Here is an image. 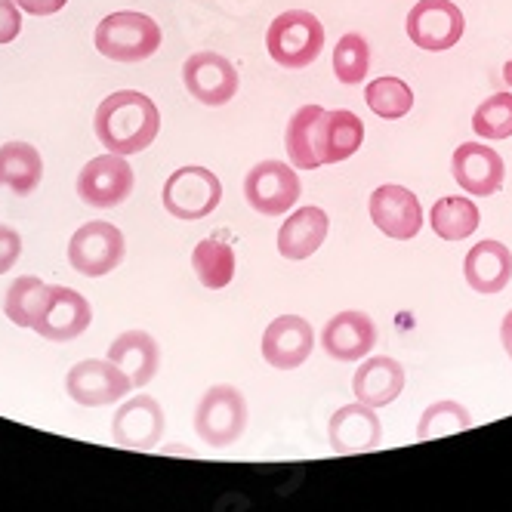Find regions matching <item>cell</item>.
Instances as JSON below:
<instances>
[{"instance_id": "obj_3", "label": "cell", "mask_w": 512, "mask_h": 512, "mask_svg": "<svg viewBox=\"0 0 512 512\" xmlns=\"http://www.w3.org/2000/svg\"><path fill=\"white\" fill-rule=\"evenodd\" d=\"M266 47L281 68H306L324 50V25L306 10H287L269 25Z\"/></svg>"}, {"instance_id": "obj_10", "label": "cell", "mask_w": 512, "mask_h": 512, "mask_svg": "<svg viewBox=\"0 0 512 512\" xmlns=\"http://www.w3.org/2000/svg\"><path fill=\"white\" fill-rule=\"evenodd\" d=\"M466 19L454 0H420L408 13V38L429 53H442L460 44Z\"/></svg>"}, {"instance_id": "obj_34", "label": "cell", "mask_w": 512, "mask_h": 512, "mask_svg": "<svg viewBox=\"0 0 512 512\" xmlns=\"http://www.w3.org/2000/svg\"><path fill=\"white\" fill-rule=\"evenodd\" d=\"M19 253H22V238L16 229L10 226H0V275L10 272L19 263Z\"/></svg>"}, {"instance_id": "obj_18", "label": "cell", "mask_w": 512, "mask_h": 512, "mask_svg": "<svg viewBox=\"0 0 512 512\" xmlns=\"http://www.w3.org/2000/svg\"><path fill=\"white\" fill-rule=\"evenodd\" d=\"M451 170H454L457 186L466 189L469 195H479V198L494 195L506 179L503 158L491 149V145H482V142H463L454 152Z\"/></svg>"}, {"instance_id": "obj_14", "label": "cell", "mask_w": 512, "mask_h": 512, "mask_svg": "<svg viewBox=\"0 0 512 512\" xmlns=\"http://www.w3.org/2000/svg\"><path fill=\"white\" fill-rule=\"evenodd\" d=\"M374 226L395 241H411L423 229V210L411 189L405 186H380L371 195Z\"/></svg>"}, {"instance_id": "obj_23", "label": "cell", "mask_w": 512, "mask_h": 512, "mask_svg": "<svg viewBox=\"0 0 512 512\" xmlns=\"http://www.w3.org/2000/svg\"><path fill=\"white\" fill-rule=\"evenodd\" d=\"M324 108L321 105H303L300 112L287 124V158L300 170H318L321 167V139H324Z\"/></svg>"}, {"instance_id": "obj_36", "label": "cell", "mask_w": 512, "mask_h": 512, "mask_svg": "<svg viewBox=\"0 0 512 512\" xmlns=\"http://www.w3.org/2000/svg\"><path fill=\"white\" fill-rule=\"evenodd\" d=\"M500 340H503V349H506V355H509V361H512V309L503 315V321H500Z\"/></svg>"}, {"instance_id": "obj_17", "label": "cell", "mask_w": 512, "mask_h": 512, "mask_svg": "<svg viewBox=\"0 0 512 512\" xmlns=\"http://www.w3.org/2000/svg\"><path fill=\"white\" fill-rule=\"evenodd\" d=\"M315 331L312 324L300 315H281L275 318L263 334V358L278 371H294L312 355Z\"/></svg>"}, {"instance_id": "obj_12", "label": "cell", "mask_w": 512, "mask_h": 512, "mask_svg": "<svg viewBox=\"0 0 512 512\" xmlns=\"http://www.w3.org/2000/svg\"><path fill=\"white\" fill-rule=\"evenodd\" d=\"M182 84L204 105H226L238 93V68L226 56L201 50L182 65Z\"/></svg>"}, {"instance_id": "obj_31", "label": "cell", "mask_w": 512, "mask_h": 512, "mask_svg": "<svg viewBox=\"0 0 512 512\" xmlns=\"http://www.w3.org/2000/svg\"><path fill=\"white\" fill-rule=\"evenodd\" d=\"M469 426H472V417L460 401H435V405H429L420 417L417 438L420 442H429V438H445V435L463 432Z\"/></svg>"}, {"instance_id": "obj_15", "label": "cell", "mask_w": 512, "mask_h": 512, "mask_svg": "<svg viewBox=\"0 0 512 512\" xmlns=\"http://www.w3.org/2000/svg\"><path fill=\"white\" fill-rule=\"evenodd\" d=\"M93 321V309L84 300V294L71 287H50V300L44 306L41 321L34 324V334L53 340V343H68L78 340Z\"/></svg>"}, {"instance_id": "obj_7", "label": "cell", "mask_w": 512, "mask_h": 512, "mask_svg": "<svg viewBox=\"0 0 512 512\" xmlns=\"http://www.w3.org/2000/svg\"><path fill=\"white\" fill-rule=\"evenodd\" d=\"M65 389H68L71 401H78L81 408H105V405L121 401L133 389V383L115 361L87 358L68 371Z\"/></svg>"}, {"instance_id": "obj_35", "label": "cell", "mask_w": 512, "mask_h": 512, "mask_svg": "<svg viewBox=\"0 0 512 512\" xmlns=\"http://www.w3.org/2000/svg\"><path fill=\"white\" fill-rule=\"evenodd\" d=\"M16 4H19V10H25L31 16H53L68 4V0H16Z\"/></svg>"}, {"instance_id": "obj_24", "label": "cell", "mask_w": 512, "mask_h": 512, "mask_svg": "<svg viewBox=\"0 0 512 512\" xmlns=\"http://www.w3.org/2000/svg\"><path fill=\"white\" fill-rule=\"evenodd\" d=\"M44 158L31 142H7L0 145V186L13 195H31L41 186Z\"/></svg>"}, {"instance_id": "obj_33", "label": "cell", "mask_w": 512, "mask_h": 512, "mask_svg": "<svg viewBox=\"0 0 512 512\" xmlns=\"http://www.w3.org/2000/svg\"><path fill=\"white\" fill-rule=\"evenodd\" d=\"M22 31V10L16 0H0V47L19 38Z\"/></svg>"}, {"instance_id": "obj_9", "label": "cell", "mask_w": 512, "mask_h": 512, "mask_svg": "<svg viewBox=\"0 0 512 512\" xmlns=\"http://www.w3.org/2000/svg\"><path fill=\"white\" fill-rule=\"evenodd\" d=\"M300 176L294 167L281 161L256 164L244 179V198L247 204L263 216H281L300 201Z\"/></svg>"}, {"instance_id": "obj_5", "label": "cell", "mask_w": 512, "mask_h": 512, "mask_svg": "<svg viewBox=\"0 0 512 512\" xmlns=\"http://www.w3.org/2000/svg\"><path fill=\"white\" fill-rule=\"evenodd\" d=\"M223 201V182L207 167L186 164L164 182V210L176 219H204Z\"/></svg>"}, {"instance_id": "obj_26", "label": "cell", "mask_w": 512, "mask_h": 512, "mask_svg": "<svg viewBox=\"0 0 512 512\" xmlns=\"http://www.w3.org/2000/svg\"><path fill=\"white\" fill-rule=\"evenodd\" d=\"M479 223H482V213L469 198L448 195V198H438L429 210L432 232L445 241H463V238L475 235L479 232Z\"/></svg>"}, {"instance_id": "obj_32", "label": "cell", "mask_w": 512, "mask_h": 512, "mask_svg": "<svg viewBox=\"0 0 512 512\" xmlns=\"http://www.w3.org/2000/svg\"><path fill=\"white\" fill-rule=\"evenodd\" d=\"M472 130L479 139H509L512 136V93H494L472 115Z\"/></svg>"}, {"instance_id": "obj_13", "label": "cell", "mask_w": 512, "mask_h": 512, "mask_svg": "<svg viewBox=\"0 0 512 512\" xmlns=\"http://www.w3.org/2000/svg\"><path fill=\"white\" fill-rule=\"evenodd\" d=\"M327 442L337 454H368L380 448L383 423L377 417V408L355 401V405H343L340 411H334L327 420Z\"/></svg>"}, {"instance_id": "obj_8", "label": "cell", "mask_w": 512, "mask_h": 512, "mask_svg": "<svg viewBox=\"0 0 512 512\" xmlns=\"http://www.w3.org/2000/svg\"><path fill=\"white\" fill-rule=\"evenodd\" d=\"M133 167L127 164L124 155H99L90 164H84V170L78 173V198L96 210H108L118 207L130 198L133 192Z\"/></svg>"}, {"instance_id": "obj_27", "label": "cell", "mask_w": 512, "mask_h": 512, "mask_svg": "<svg viewBox=\"0 0 512 512\" xmlns=\"http://www.w3.org/2000/svg\"><path fill=\"white\" fill-rule=\"evenodd\" d=\"M50 300V284H44L34 275H22L10 284L4 297V315L16 327H34L44 315V306Z\"/></svg>"}, {"instance_id": "obj_19", "label": "cell", "mask_w": 512, "mask_h": 512, "mask_svg": "<svg viewBox=\"0 0 512 512\" xmlns=\"http://www.w3.org/2000/svg\"><path fill=\"white\" fill-rule=\"evenodd\" d=\"M405 368L389 358V355H377L358 364V371L352 377V392L355 401H364L371 408H386L389 401H395L405 389Z\"/></svg>"}, {"instance_id": "obj_2", "label": "cell", "mask_w": 512, "mask_h": 512, "mask_svg": "<svg viewBox=\"0 0 512 512\" xmlns=\"http://www.w3.org/2000/svg\"><path fill=\"white\" fill-rule=\"evenodd\" d=\"M96 50L112 62H142L158 53L161 28L152 16L121 10L96 25Z\"/></svg>"}, {"instance_id": "obj_30", "label": "cell", "mask_w": 512, "mask_h": 512, "mask_svg": "<svg viewBox=\"0 0 512 512\" xmlns=\"http://www.w3.org/2000/svg\"><path fill=\"white\" fill-rule=\"evenodd\" d=\"M371 68V47L368 41L361 38V34H343L334 47V75L340 84L346 87H355L364 81Z\"/></svg>"}, {"instance_id": "obj_6", "label": "cell", "mask_w": 512, "mask_h": 512, "mask_svg": "<svg viewBox=\"0 0 512 512\" xmlns=\"http://www.w3.org/2000/svg\"><path fill=\"white\" fill-rule=\"evenodd\" d=\"M124 235L118 226L102 223V219H93V223H84L68 241V263L78 275L87 278H102L108 272H115L124 263Z\"/></svg>"}, {"instance_id": "obj_21", "label": "cell", "mask_w": 512, "mask_h": 512, "mask_svg": "<svg viewBox=\"0 0 512 512\" xmlns=\"http://www.w3.org/2000/svg\"><path fill=\"white\" fill-rule=\"evenodd\" d=\"M327 232H331V219L321 207H300L284 219L278 232V253L284 260H306L324 244Z\"/></svg>"}, {"instance_id": "obj_20", "label": "cell", "mask_w": 512, "mask_h": 512, "mask_svg": "<svg viewBox=\"0 0 512 512\" xmlns=\"http://www.w3.org/2000/svg\"><path fill=\"white\" fill-rule=\"evenodd\" d=\"M463 275L475 294H500L512 278V250L503 241H479L466 253Z\"/></svg>"}, {"instance_id": "obj_11", "label": "cell", "mask_w": 512, "mask_h": 512, "mask_svg": "<svg viewBox=\"0 0 512 512\" xmlns=\"http://www.w3.org/2000/svg\"><path fill=\"white\" fill-rule=\"evenodd\" d=\"M164 438V408L152 395H133L112 417V442L127 451H155Z\"/></svg>"}, {"instance_id": "obj_29", "label": "cell", "mask_w": 512, "mask_h": 512, "mask_svg": "<svg viewBox=\"0 0 512 512\" xmlns=\"http://www.w3.org/2000/svg\"><path fill=\"white\" fill-rule=\"evenodd\" d=\"M364 102L377 118L398 121L414 108V90L401 78H377L364 90Z\"/></svg>"}, {"instance_id": "obj_1", "label": "cell", "mask_w": 512, "mask_h": 512, "mask_svg": "<svg viewBox=\"0 0 512 512\" xmlns=\"http://www.w3.org/2000/svg\"><path fill=\"white\" fill-rule=\"evenodd\" d=\"M93 130H96V139L115 155L127 158V155L145 152L158 139V130H161L158 105L145 93L118 90L99 102Z\"/></svg>"}, {"instance_id": "obj_25", "label": "cell", "mask_w": 512, "mask_h": 512, "mask_svg": "<svg viewBox=\"0 0 512 512\" xmlns=\"http://www.w3.org/2000/svg\"><path fill=\"white\" fill-rule=\"evenodd\" d=\"M364 142V121L349 112V108H337V112L324 115V139H321V164H340L352 158Z\"/></svg>"}, {"instance_id": "obj_37", "label": "cell", "mask_w": 512, "mask_h": 512, "mask_svg": "<svg viewBox=\"0 0 512 512\" xmlns=\"http://www.w3.org/2000/svg\"><path fill=\"white\" fill-rule=\"evenodd\" d=\"M503 81H506V84L512 87V59H509V62L503 65Z\"/></svg>"}, {"instance_id": "obj_4", "label": "cell", "mask_w": 512, "mask_h": 512, "mask_svg": "<svg viewBox=\"0 0 512 512\" xmlns=\"http://www.w3.org/2000/svg\"><path fill=\"white\" fill-rule=\"evenodd\" d=\"M247 401L235 386H210L195 408V432L210 448H229L244 435Z\"/></svg>"}, {"instance_id": "obj_16", "label": "cell", "mask_w": 512, "mask_h": 512, "mask_svg": "<svg viewBox=\"0 0 512 512\" xmlns=\"http://www.w3.org/2000/svg\"><path fill=\"white\" fill-rule=\"evenodd\" d=\"M377 343V324L368 312H337L321 331V346L334 361H361Z\"/></svg>"}, {"instance_id": "obj_22", "label": "cell", "mask_w": 512, "mask_h": 512, "mask_svg": "<svg viewBox=\"0 0 512 512\" xmlns=\"http://www.w3.org/2000/svg\"><path fill=\"white\" fill-rule=\"evenodd\" d=\"M108 361H115L133 386H149L161 368V349L145 331H127L108 346Z\"/></svg>"}, {"instance_id": "obj_28", "label": "cell", "mask_w": 512, "mask_h": 512, "mask_svg": "<svg viewBox=\"0 0 512 512\" xmlns=\"http://www.w3.org/2000/svg\"><path fill=\"white\" fill-rule=\"evenodd\" d=\"M192 269L207 290H223L235 278V250L219 238H204L192 250Z\"/></svg>"}]
</instances>
